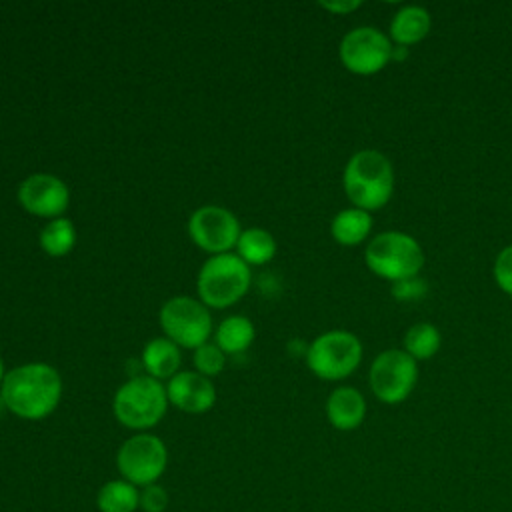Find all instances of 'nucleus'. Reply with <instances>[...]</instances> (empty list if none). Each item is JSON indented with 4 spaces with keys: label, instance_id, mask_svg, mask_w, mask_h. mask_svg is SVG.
Returning <instances> with one entry per match:
<instances>
[{
    "label": "nucleus",
    "instance_id": "f257e3e1",
    "mask_svg": "<svg viewBox=\"0 0 512 512\" xmlns=\"http://www.w3.org/2000/svg\"><path fill=\"white\" fill-rule=\"evenodd\" d=\"M6 408L24 420L50 416L62 396V378L50 364L30 362L12 368L0 386Z\"/></svg>",
    "mask_w": 512,
    "mask_h": 512
},
{
    "label": "nucleus",
    "instance_id": "f03ea898",
    "mask_svg": "<svg viewBox=\"0 0 512 512\" xmlns=\"http://www.w3.org/2000/svg\"><path fill=\"white\" fill-rule=\"evenodd\" d=\"M342 186L354 208L372 214L384 208L394 194V166L380 150H358L344 166Z\"/></svg>",
    "mask_w": 512,
    "mask_h": 512
},
{
    "label": "nucleus",
    "instance_id": "7ed1b4c3",
    "mask_svg": "<svg viewBox=\"0 0 512 512\" xmlns=\"http://www.w3.org/2000/svg\"><path fill=\"white\" fill-rule=\"evenodd\" d=\"M364 262L372 274L396 284L420 274L424 266V250L412 234L386 230L368 242Z\"/></svg>",
    "mask_w": 512,
    "mask_h": 512
},
{
    "label": "nucleus",
    "instance_id": "20e7f679",
    "mask_svg": "<svg viewBox=\"0 0 512 512\" xmlns=\"http://www.w3.org/2000/svg\"><path fill=\"white\" fill-rule=\"evenodd\" d=\"M168 408L166 386L152 376H132L124 382L112 402L116 420L130 430H148L156 426Z\"/></svg>",
    "mask_w": 512,
    "mask_h": 512
},
{
    "label": "nucleus",
    "instance_id": "39448f33",
    "mask_svg": "<svg viewBox=\"0 0 512 512\" xmlns=\"http://www.w3.org/2000/svg\"><path fill=\"white\" fill-rule=\"evenodd\" d=\"M198 294L204 306L226 308L250 288V268L238 254H214L198 272Z\"/></svg>",
    "mask_w": 512,
    "mask_h": 512
},
{
    "label": "nucleus",
    "instance_id": "423d86ee",
    "mask_svg": "<svg viewBox=\"0 0 512 512\" xmlns=\"http://www.w3.org/2000/svg\"><path fill=\"white\" fill-rule=\"evenodd\" d=\"M362 352V342L354 332L328 330L306 348V364L314 376L336 382L356 372Z\"/></svg>",
    "mask_w": 512,
    "mask_h": 512
},
{
    "label": "nucleus",
    "instance_id": "0eeeda50",
    "mask_svg": "<svg viewBox=\"0 0 512 512\" xmlns=\"http://www.w3.org/2000/svg\"><path fill=\"white\" fill-rule=\"evenodd\" d=\"M368 384L382 404H400L418 384V362L404 348L382 350L370 364Z\"/></svg>",
    "mask_w": 512,
    "mask_h": 512
},
{
    "label": "nucleus",
    "instance_id": "6e6552de",
    "mask_svg": "<svg viewBox=\"0 0 512 512\" xmlns=\"http://www.w3.org/2000/svg\"><path fill=\"white\" fill-rule=\"evenodd\" d=\"M168 466V448L154 434H134L122 442L116 454V468L136 488L156 484Z\"/></svg>",
    "mask_w": 512,
    "mask_h": 512
},
{
    "label": "nucleus",
    "instance_id": "1a4fd4ad",
    "mask_svg": "<svg viewBox=\"0 0 512 512\" xmlns=\"http://www.w3.org/2000/svg\"><path fill=\"white\" fill-rule=\"evenodd\" d=\"M392 40L376 26H356L340 40L338 56L346 70L372 76L392 62Z\"/></svg>",
    "mask_w": 512,
    "mask_h": 512
},
{
    "label": "nucleus",
    "instance_id": "9d476101",
    "mask_svg": "<svg viewBox=\"0 0 512 512\" xmlns=\"http://www.w3.org/2000/svg\"><path fill=\"white\" fill-rule=\"evenodd\" d=\"M160 326L168 340L176 346L198 348L206 344L212 332V318L208 308L194 298L176 296L160 308Z\"/></svg>",
    "mask_w": 512,
    "mask_h": 512
},
{
    "label": "nucleus",
    "instance_id": "9b49d317",
    "mask_svg": "<svg viewBox=\"0 0 512 512\" xmlns=\"http://www.w3.org/2000/svg\"><path fill=\"white\" fill-rule=\"evenodd\" d=\"M188 232L196 246L212 254H226L238 244V218L222 206H202L188 220Z\"/></svg>",
    "mask_w": 512,
    "mask_h": 512
},
{
    "label": "nucleus",
    "instance_id": "f8f14e48",
    "mask_svg": "<svg viewBox=\"0 0 512 512\" xmlns=\"http://www.w3.org/2000/svg\"><path fill=\"white\" fill-rule=\"evenodd\" d=\"M20 206L42 218H60L70 204L68 186L54 174H32L18 186Z\"/></svg>",
    "mask_w": 512,
    "mask_h": 512
},
{
    "label": "nucleus",
    "instance_id": "ddd939ff",
    "mask_svg": "<svg viewBox=\"0 0 512 512\" xmlns=\"http://www.w3.org/2000/svg\"><path fill=\"white\" fill-rule=\"evenodd\" d=\"M168 402L188 414L208 412L216 402L214 384L200 372H176L166 386Z\"/></svg>",
    "mask_w": 512,
    "mask_h": 512
},
{
    "label": "nucleus",
    "instance_id": "4468645a",
    "mask_svg": "<svg viewBox=\"0 0 512 512\" xmlns=\"http://www.w3.org/2000/svg\"><path fill=\"white\" fill-rule=\"evenodd\" d=\"M366 398L358 388L338 386L326 400V418L340 432L356 430L366 418Z\"/></svg>",
    "mask_w": 512,
    "mask_h": 512
},
{
    "label": "nucleus",
    "instance_id": "2eb2a0df",
    "mask_svg": "<svg viewBox=\"0 0 512 512\" xmlns=\"http://www.w3.org/2000/svg\"><path fill=\"white\" fill-rule=\"evenodd\" d=\"M432 28V16L428 8L418 4L402 6L390 20L388 38L394 46H412L422 42Z\"/></svg>",
    "mask_w": 512,
    "mask_h": 512
},
{
    "label": "nucleus",
    "instance_id": "dca6fc26",
    "mask_svg": "<svg viewBox=\"0 0 512 512\" xmlns=\"http://www.w3.org/2000/svg\"><path fill=\"white\" fill-rule=\"evenodd\" d=\"M372 214L360 208H344L330 222L332 238L342 246H358L372 232Z\"/></svg>",
    "mask_w": 512,
    "mask_h": 512
},
{
    "label": "nucleus",
    "instance_id": "f3484780",
    "mask_svg": "<svg viewBox=\"0 0 512 512\" xmlns=\"http://www.w3.org/2000/svg\"><path fill=\"white\" fill-rule=\"evenodd\" d=\"M180 348L168 338H154L142 350V364L148 376L162 380L172 378L180 368Z\"/></svg>",
    "mask_w": 512,
    "mask_h": 512
},
{
    "label": "nucleus",
    "instance_id": "a211bd4d",
    "mask_svg": "<svg viewBox=\"0 0 512 512\" xmlns=\"http://www.w3.org/2000/svg\"><path fill=\"white\" fill-rule=\"evenodd\" d=\"M98 512H136L140 508V488L124 478L110 480L96 494Z\"/></svg>",
    "mask_w": 512,
    "mask_h": 512
},
{
    "label": "nucleus",
    "instance_id": "6ab92c4d",
    "mask_svg": "<svg viewBox=\"0 0 512 512\" xmlns=\"http://www.w3.org/2000/svg\"><path fill=\"white\" fill-rule=\"evenodd\" d=\"M236 250H238V256L246 264L260 266V264H266L274 258L276 240L270 232H266L262 228H248L240 234Z\"/></svg>",
    "mask_w": 512,
    "mask_h": 512
},
{
    "label": "nucleus",
    "instance_id": "aec40b11",
    "mask_svg": "<svg viewBox=\"0 0 512 512\" xmlns=\"http://www.w3.org/2000/svg\"><path fill=\"white\" fill-rule=\"evenodd\" d=\"M442 346V334L432 322H416L404 334V352L416 362L430 360Z\"/></svg>",
    "mask_w": 512,
    "mask_h": 512
},
{
    "label": "nucleus",
    "instance_id": "412c9836",
    "mask_svg": "<svg viewBox=\"0 0 512 512\" xmlns=\"http://www.w3.org/2000/svg\"><path fill=\"white\" fill-rule=\"evenodd\" d=\"M254 340V326L244 316H228L216 330V346L222 352L238 354L244 352Z\"/></svg>",
    "mask_w": 512,
    "mask_h": 512
},
{
    "label": "nucleus",
    "instance_id": "4be33fe9",
    "mask_svg": "<svg viewBox=\"0 0 512 512\" xmlns=\"http://www.w3.org/2000/svg\"><path fill=\"white\" fill-rule=\"evenodd\" d=\"M74 244L76 230L68 218H54L40 232V246L50 256H66Z\"/></svg>",
    "mask_w": 512,
    "mask_h": 512
},
{
    "label": "nucleus",
    "instance_id": "5701e85b",
    "mask_svg": "<svg viewBox=\"0 0 512 512\" xmlns=\"http://www.w3.org/2000/svg\"><path fill=\"white\" fill-rule=\"evenodd\" d=\"M226 364L224 352L216 344H202L194 350V366L202 376L220 374Z\"/></svg>",
    "mask_w": 512,
    "mask_h": 512
},
{
    "label": "nucleus",
    "instance_id": "b1692460",
    "mask_svg": "<svg viewBox=\"0 0 512 512\" xmlns=\"http://www.w3.org/2000/svg\"><path fill=\"white\" fill-rule=\"evenodd\" d=\"M492 276H494L496 286L504 294L512 296V244L504 246L498 252V256L494 260V266H492Z\"/></svg>",
    "mask_w": 512,
    "mask_h": 512
},
{
    "label": "nucleus",
    "instance_id": "393cba45",
    "mask_svg": "<svg viewBox=\"0 0 512 512\" xmlns=\"http://www.w3.org/2000/svg\"><path fill=\"white\" fill-rule=\"evenodd\" d=\"M168 502H170V496L158 482L140 488V510L142 512H164L168 508Z\"/></svg>",
    "mask_w": 512,
    "mask_h": 512
},
{
    "label": "nucleus",
    "instance_id": "a878e982",
    "mask_svg": "<svg viewBox=\"0 0 512 512\" xmlns=\"http://www.w3.org/2000/svg\"><path fill=\"white\" fill-rule=\"evenodd\" d=\"M424 292H426V284H424L418 276H416V278H410V280L396 282L394 288H392V294H394V298H398V300L420 298Z\"/></svg>",
    "mask_w": 512,
    "mask_h": 512
},
{
    "label": "nucleus",
    "instance_id": "bb28decb",
    "mask_svg": "<svg viewBox=\"0 0 512 512\" xmlns=\"http://www.w3.org/2000/svg\"><path fill=\"white\" fill-rule=\"evenodd\" d=\"M320 6L332 14H350L362 6L360 0H336V2H320Z\"/></svg>",
    "mask_w": 512,
    "mask_h": 512
},
{
    "label": "nucleus",
    "instance_id": "cd10ccee",
    "mask_svg": "<svg viewBox=\"0 0 512 512\" xmlns=\"http://www.w3.org/2000/svg\"><path fill=\"white\" fill-rule=\"evenodd\" d=\"M408 56V48L406 46H394L392 48V60H404Z\"/></svg>",
    "mask_w": 512,
    "mask_h": 512
},
{
    "label": "nucleus",
    "instance_id": "c85d7f7f",
    "mask_svg": "<svg viewBox=\"0 0 512 512\" xmlns=\"http://www.w3.org/2000/svg\"><path fill=\"white\" fill-rule=\"evenodd\" d=\"M4 410H8V408H6V402H4V398H2V394H0V418H2Z\"/></svg>",
    "mask_w": 512,
    "mask_h": 512
},
{
    "label": "nucleus",
    "instance_id": "c756f323",
    "mask_svg": "<svg viewBox=\"0 0 512 512\" xmlns=\"http://www.w3.org/2000/svg\"><path fill=\"white\" fill-rule=\"evenodd\" d=\"M4 366H2V360H0V386H2V380H4Z\"/></svg>",
    "mask_w": 512,
    "mask_h": 512
}]
</instances>
